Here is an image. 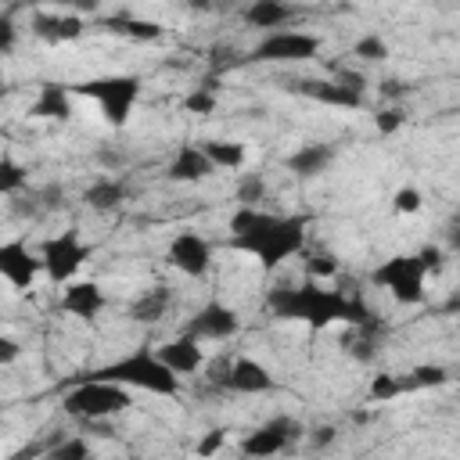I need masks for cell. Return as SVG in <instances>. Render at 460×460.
Returning <instances> with one entry per match:
<instances>
[{
	"label": "cell",
	"instance_id": "1",
	"mask_svg": "<svg viewBox=\"0 0 460 460\" xmlns=\"http://www.w3.org/2000/svg\"><path fill=\"white\" fill-rule=\"evenodd\" d=\"M266 309L277 320H291V323H305L313 331H323L331 323H345V327H381V320L367 309L363 298L345 295L338 288H323L320 280H302L291 288H270L266 295Z\"/></svg>",
	"mask_w": 460,
	"mask_h": 460
},
{
	"label": "cell",
	"instance_id": "2",
	"mask_svg": "<svg viewBox=\"0 0 460 460\" xmlns=\"http://www.w3.org/2000/svg\"><path fill=\"white\" fill-rule=\"evenodd\" d=\"M309 216H273L259 205H237L230 216V248L252 255L266 273L305 248Z\"/></svg>",
	"mask_w": 460,
	"mask_h": 460
},
{
	"label": "cell",
	"instance_id": "3",
	"mask_svg": "<svg viewBox=\"0 0 460 460\" xmlns=\"http://www.w3.org/2000/svg\"><path fill=\"white\" fill-rule=\"evenodd\" d=\"M86 377L115 381V385H126V388H144L151 395H180L183 392V377L158 352H147V349H133L129 356H119V359L90 370Z\"/></svg>",
	"mask_w": 460,
	"mask_h": 460
},
{
	"label": "cell",
	"instance_id": "4",
	"mask_svg": "<svg viewBox=\"0 0 460 460\" xmlns=\"http://www.w3.org/2000/svg\"><path fill=\"white\" fill-rule=\"evenodd\" d=\"M133 406L129 388L115 385V381H101V377H79L72 388H65L61 395V410L83 424H97L108 420L115 413H126Z\"/></svg>",
	"mask_w": 460,
	"mask_h": 460
},
{
	"label": "cell",
	"instance_id": "5",
	"mask_svg": "<svg viewBox=\"0 0 460 460\" xmlns=\"http://www.w3.org/2000/svg\"><path fill=\"white\" fill-rule=\"evenodd\" d=\"M205 377H208V385L234 392V395H270L277 388L270 367L252 356H219L208 363Z\"/></svg>",
	"mask_w": 460,
	"mask_h": 460
},
{
	"label": "cell",
	"instance_id": "6",
	"mask_svg": "<svg viewBox=\"0 0 460 460\" xmlns=\"http://www.w3.org/2000/svg\"><path fill=\"white\" fill-rule=\"evenodd\" d=\"M377 288H385L395 302L402 305H417L424 302L428 295V266L424 259L413 252V255H388L381 266H374V277H370Z\"/></svg>",
	"mask_w": 460,
	"mask_h": 460
},
{
	"label": "cell",
	"instance_id": "7",
	"mask_svg": "<svg viewBox=\"0 0 460 460\" xmlns=\"http://www.w3.org/2000/svg\"><path fill=\"white\" fill-rule=\"evenodd\" d=\"M75 93L93 97L108 126H126L129 122V111L137 108V97H140V75H101V79H86V83L75 86Z\"/></svg>",
	"mask_w": 460,
	"mask_h": 460
},
{
	"label": "cell",
	"instance_id": "8",
	"mask_svg": "<svg viewBox=\"0 0 460 460\" xmlns=\"http://www.w3.org/2000/svg\"><path fill=\"white\" fill-rule=\"evenodd\" d=\"M320 50V36L302 32V29H273L266 32L255 50L252 61H266V65H295V61H309Z\"/></svg>",
	"mask_w": 460,
	"mask_h": 460
},
{
	"label": "cell",
	"instance_id": "9",
	"mask_svg": "<svg viewBox=\"0 0 460 460\" xmlns=\"http://www.w3.org/2000/svg\"><path fill=\"white\" fill-rule=\"evenodd\" d=\"M90 252H93V248L79 237V230H75V226H68L65 234H58V237L43 241V248H40L43 273H47L54 284H68V280L79 273V266L90 259Z\"/></svg>",
	"mask_w": 460,
	"mask_h": 460
},
{
	"label": "cell",
	"instance_id": "10",
	"mask_svg": "<svg viewBox=\"0 0 460 460\" xmlns=\"http://www.w3.org/2000/svg\"><path fill=\"white\" fill-rule=\"evenodd\" d=\"M305 431H302V424L295 420V417H270L266 424H259L255 431H248L244 438H241V453L244 456H277V453H284L295 438H302Z\"/></svg>",
	"mask_w": 460,
	"mask_h": 460
},
{
	"label": "cell",
	"instance_id": "11",
	"mask_svg": "<svg viewBox=\"0 0 460 460\" xmlns=\"http://www.w3.org/2000/svg\"><path fill=\"white\" fill-rule=\"evenodd\" d=\"M169 262L183 273V277H205L212 266V241L201 237L198 230H180L169 241Z\"/></svg>",
	"mask_w": 460,
	"mask_h": 460
},
{
	"label": "cell",
	"instance_id": "12",
	"mask_svg": "<svg viewBox=\"0 0 460 460\" xmlns=\"http://www.w3.org/2000/svg\"><path fill=\"white\" fill-rule=\"evenodd\" d=\"M187 331L198 334L201 341H226V338H234V334L241 331V316H237L234 305L212 298V302H205V305L187 320Z\"/></svg>",
	"mask_w": 460,
	"mask_h": 460
},
{
	"label": "cell",
	"instance_id": "13",
	"mask_svg": "<svg viewBox=\"0 0 460 460\" xmlns=\"http://www.w3.org/2000/svg\"><path fill=\"white\" fill-rule=\"evenodd\" d=\"M40 273H43V259L32 255L25 241H4V244H0V277H4L11 288L25 291V288H32V280H36Z\"/></svg>",
	"mask_w": 460,
	"mask_h": 460
},
{
	"label": "cell",
	"instance_id": "14",
	"mask_svg": "<svg viewBox=\"0 0 460 460\" xmlns=\"http://www.w3.org/2000/svg\"><path fill=\"white\" fill-rule=\"evenodd\" d=\"M291 90L316 104H331V108H363L367 101V90H352L341 79H295Z\"/></svg>",
	"mask_w": 460,
	"mask_h": 460
},
{
	"label": "cell",
	"instance_id": "15",
	"mask_svg": "<svg viewBox=\"0 0 460 460\" xmlns=\"http://www.w3.org/2000/svg\"><path fill=\"white\" fill-rule=\"evenodd\" d=\"M58 305H61V313H68L75 320H97L101 309L108 305V298L97 280H68Z\"/></svg>",
	"mask_w": 460,
	"mask_h": 460
},
{
	"label": "cell",
	"instance_id": "16",
	"mask_svg": "<svg viewBox=\"0 0 460 460\" xmlns=\"http://www.w3.org/2000/svg\"><path fill=\"white\" fill-rule=\"evenodd\" d=\"M212 172H216V165H212V158H208V151L201 144H180L176 155L165 165V176L172 183H201Z\"/></svg>",
	"mask_w": 460,
	"mask_h": 460
},
{
	"label": "cell",
	"instance_id": "17",
	"mask_svg": "<svg viewBox=\"0 0 460 460\" xmlns=\"http://www.w3.org/2000/svg\"><path fill=\"white\" fill-rule=\"evenodd\" d=\"M334 155H338L334 144H327V140H309V144L295 147V151L284 158V169H288L291 176H298V180H316L320 172H327V165L334 162Z\"/></svg>",
	"mask_w": 460,
	"mask_h": 460
},
{
	"label": "cell",
	"instance_id": "18",
	"mask_svg": "<svg viewBox=\"0 0 460 460\" xmlns=\"http://www.w3.org/2000/svg\"><path fill=\"white\" fill-rule=\"evenodd\" d=\"M83 14H72V11H65V14H47V11H40V14H32V22H29V32L36 36V40H43V43H72V40H79L83 36Z\"/></svg>",
	"mask_w": 460,
	"mask_h": 460
},
{
	"label": "cell",
	"instance_id": "19",
	"mask_svg": "<svg viewBox=\"0 0 460 460\" xmlns=\"http://www.w3.org/2000/svg\"><path fill=\"white\" fill-rule=\"evenodd\" d=\"M295 4L291 0H248V7L241 11L244 25L248 29H262V32H273V29H288L295 22Z\"/></svg>",
	"mask_w": 460,
	"mask_h": 460
},
{
	"label": "cell",
	"instance_id": "20",
	"mask_svg": "<svg viewBox=\"0 0 460 460\" xmlns=\"http://www.w3.org/2000/svg\"><path fill=\"white\" fill-rule=\"evenodd\" d=\"M72 86L65 83H43L29 104L32 119H50V122H68L72 119Z\"/></svg>",
	"mask_w": 460,
	"mask_h": 460
},
{
	"label": "cell",
	"instance_id": "21",
	"mask_svg": "<svg viewBox=\"0 0 460 460\" xmlns=\"http://www.w3.org/2000/svg\"><path fill=\"white\" fill-rule=\"evenodd\" d=\"M158 356L180 374V377H187V374H198L201 370V363H205V352H201V338L198 334H190V331H183L180 338H172V341H165L162 349H158Z\"/></svg>",
	"mask_w": 460,
	"mask_h": 460
},
{
	"label": "cell",
	"instance_id": "22",
	"mask_svg": "<svg viewBox=\"0 0 460 460\" xmlns=\"http://www.w3.org/2000/svg\"><path fill=\"white\" fill-rule=\"evenodd\" d=\"M172 302L176 298H172V288L169 284H151V288H144L129 302V320H137V323H158V320L169 316Z\"/></svg>",
	"mask_w": 460,
	"mask_h": 460
},
{
	"label": "cell",
	"instance_id": "23",
	"mask_svg": "<svg viewBox=\"0 0 460 460\" xmlns=\"http://www.w3.org/2000/svg\"><path fill=\"white\" fill-rule=\"evenodd\" d=\"M126 198H129V187H126V180H119V176H101V180H93V183L83 190V201H86V208H93V212H115Z\"/></svg>",
	"mask_w": 460,
	"mask_h": 460
},
{
	"label": "cell",
	"instance_id": "24",
	"mask_svg": "<svg viewBox=\"0 0 460 460\" xmlns=\"http://www.w3.org/2000/svg\"><path fill=\"white\" fill-rule=\"evenodd\" d=\"M104 25H108L111 32H119V36L137 40V43H155V40H162V25L151 22V18H129V14H119V18H108Z\"/></svg>",
	"mask_w": 460,
	"mask_h": 460
},
{
	"label": "cell",
	"instance_id": "25",
	"mask_svg": "<svg viewBox=\"0 0 460 460\" xmlns=\"http://www.w3.org/2000/svg\"><path fill=\"white\" fill-rule=\"evenodd\" d=\"M201 147L208 151V158H212L216 169H237V165H244V158H248L244 144H237V140H205Z\"/></svg>",
	"mask_w": 460,
	"mask_h": 460
},
{
	"label": "cell",
	"instance_id": "26",
	"mask_svg": "<svg viewBox=\"0 0 460 460\" xmlns=\"http://www.w3.org/2000/svg\"><path fill=\"white\" fill-rule=\"evenodd\" d=\"M374 331H377V327H349V331L341 334V349H345L352 359H374V352H377Z\"/></svg>",
	"mask_w": 460,
	"mask_h": 460
},
{
	"label": "cell",
	"instance_id": "27",
	"mask_svg": "<svg viewBox=\"0 0 460 460\" xmlns=\"http://www.w3.org/2000/svg\"><path fill=\"white\" fill-rule=\"evenodd\" d=\"M406 381H410V388H438V385L449 381V370L438 367V363H420L406 374Z\"/></svg>",
	"mask_w": 460,
	"mask_h": 460
},
{
	"label": "cell",
	"instance_id": "28",
	"mask_svg": "<svg viewBox=\"0 0 460 460\" xmlns=\"http://www.w3.org/2000/svg\"><path fill=\"white\" fill-rule=\"evenodd\" d=\"M25 183H29V172H25L11 155H4V158H0V190L11 198V194H18Z\"/></svg>",
	"mask_w": 460,
	"mask_h": 460
},
{
	"label": "cell",
	"instance_id": "29",
	"mask_svg": "<svg viewBox=\"0 0 460 460\" xmlns=\"http://www.w3.org/2000/svg\"><path fill=\"white\" fill-rule=\"evenodd\" d=\"M93 449H90V442L86 438H61V442H54V446H47V460H86Z\"/></svg>",
	"mask_w": 460,
	"mask_h": 460
},
{
	"label": "cell",
	"instance_id": "30",
	"mask_svg": "<svg viewBox=\"0 0 460 460\" xmlns=\"http://www.w3.org/2000/svg\"><path fill=\"white\" fill-rule=\"evenodd\" d=\"M352 54H356V58H363V61H388V54H392V50H388L385 36L367 32V36H359V40H356Z\"/></svg>",
	"mask_w": 460,
	"mask_h": 460
},
{
	"label": "cell",
	"instance_id": "31",
	"mask_svg": "<svg viewBox=\"0 0 460 460\" xmlns=\"http://www.w3.org/2000/svg\"><path fill=\"white\" fill-rule=\"evenodd\" d=\"M399 392H410V381H406V377L377 374L374 385H370V399H374V402H388V399H395Z\"/></svg>",
	"mask_w": 460,
	"mask_h": 460
},
{
	"label": "cell",
	"instance_id": "32",
	"mask_svg": "<svg viewBox=\"0 0 460 460\" xmlns=\"http://www.w3.org/2000/svg\"><path fill=\"white\" fill-rule=\"evenodd\" d=\"M216 86H194L187 97H183V108L190 111V115H212L216 111Z\"/></svg>",
	"mask_w": 460,
	"mask_h": 460
},
{
	"label": "cell",
	"instance_id": "33",
	"mask_svg": "<svg viewBox=\"0 0 460 460\" xmlns=\"http://www.w3.org/2000/svg\"><path fill=\"white\" fill-rule=\"evenodd\" d=\"M374 126H377L381 137H392V133H399V129L406 126V111L395 108V104H388V108H381V111L374 115Z\"/></svg>",
	"mask_w": 460,
	"mask_h": 460
},
{
	"label": "cell",
	"instance_id": "34",
	"mask_svg": "<svg viewBox=\"0 0 460 460\" xmlns=\"http://www.w3.org/2000/svg\"><path fill=\"white\" fill-rule=\"evenodd\" d=\"M420 205H424V198H420L417 187H399L392 194V212L395 216H413V212H420Z\"/></svg>",
	"mask_w": 460,
	"mask_h": 460
},
{
	"label": "cell",
	"instance_id": "35",
	"mask_svg": "<svg viewBox=\"0 0 460 460\" xmlns=\"http://www.w3.org/2000/svg\"><path fill=\"white\" fill-rule=\"evenodd\" d=\"M266 194V183H262V176L259 172H252V176H244L241 180V187H237V201L241 205H259V198Z\"/></svg>",
	"mask_w": 460,
	"mask_h": 460
},
{
	"label": "cell",
	"instance_id": "36",
	"mask_svg": "<svg viewBox=\"0 0 460 460\" xmlns=\"http://www.w3.org/2000/svg\"><path fill=\"white\" fill-rule=\"evenodd\" d=\"M305 270H309V273L320 280V277H331V273H338V262H334L331 255H309Z\"/></svg>",
	"mask_w": 460,
	"mask_h": 460
},
{
	"label": "cell",
	"instance_id": "37",
	"mask_svg": "<svg viewBox=\"0 0 460 460\" xmlns=\"http://www.w3.org/2000/svg\"><path fill=\"white\" fill-rule=\"evenodd\" d=\"M54 7H65V11H72V14H93L104 0H50Z\"/></svg>",
	"mask_w": 460,
	"mask_h": 460
},
{
	"label": "cell",
	"instance_id": "38",
	"mask_svg": "<svg viewBox=\"0 0 460 460\" xmlns=\"http://www.w3.org/2000/svg\"><path fill=\"white\" fill-rule=\"evenodd\" d=\"M417 255L424 259L428 273H438V270H442V248H435V244H424V248H420Z\"/></svg>",
	"mask_w": 460,
	"mask_h": 460
},
{
	"label": "cell",
	"instance_id": "39",
	"mask_svg": "<svg viewBox=\"0 0 460 460\" xmlns=\"http://www.w3.org/2000/svg\"><path fill=\"white\" fill-rule=\"evenodd\" d=\"M446 248H449L453 255H460V212L446 223Z\"/></svg>",
	"mask_w": 460,
	"mask_h": 460
},
{
	"label": "cell",
	"instance_id": "40",
	"mask_svg": "<svg viewBox=\"0 0 460 460\" xmlns=\"http://www.w3.org/2000/svg\"><path fill=\"white\" fill-rule=\"evenodd\" d=\"M334 435H338V428H331V424H327V428H316V431L309 435V442H313L316 449H323V446H331V442H334Z\"/></svg>",
	"mask_w": 460,
	"mask_h": 460
},
{
	"label": "cell",
	"instance_id": "41",
	"mask_svg": "<svg viewBox=\"0 0 460 460\" xmlns=\"http://www.w3.org/2000/svg\"><path fill=\"white\" fill-rule=\"evenodd\" d=\"M334 79H341V83H345V86H352V90H367V79H363L359 72H352V68H341Z\"/></svg>",
	"mask_w": 460,
	"mask_h": 460
},
{
	"label": "cell",
	"instance_id": "42",
	"mask_svg": "<svg viewBox=\"0 0 460 460\" xmlns=\"http://www.w3.org/2000/svg\"><path fill=\"white\" fill-rule=\"evenodd\" d=\"M219 446H223V431H208V438H205V442H198V453H201V456H208V453H216Z\"/></svg>",
	"mask_w": 460,
	"mask_h": 460
},
{
	"label": "cell",
	"instance_id": "43",
	"mask_svg": "<svg viewBox=\"0 0 460 460\" xmlns=\"http://www.w3.org/2000/svg\"><path fill=\"white\" fill-rule=\"evenodd\" d=\"M0 29H4V54H11V47H14V22H11V14H4Z\"/></svg>",
	"mask_w": 460,
	"mask_h": 460
},
{
	"label": "cell",
	"instance_id": "44",
	"mask_svg": "<svg viewBox=\"0 0 460 460\" xmlns=\"http://www.w3.org/2000/svg\"><path fill=\"white\" fill-rule=\"evenodd\" d=\"M14 356H18V341L4 338V341H0V363L7 367V363H14Z\"/></svg>",
	"mask_w": 460,
	"mask_h": 460
},
{
	"label": "cell",
	"instance_id": "45",
	"mask_svg": "<svg viewBox=\"0 0 460 460\" xmlns=\"http://www.w3.org/2000/svg\"><path fill=\"white\" fill-rule=\"evenodd\" d=\"M190 7L194 11H212V7H219V0H190Z\"/></svg>",
	"mask_w": 460,
	"mask_h": 460
},
{
	"label": "cell",
	"instance_id": "46",
	"mask_svg": "<svg viewBox=\"0 0 460 460\" xmlns=\"http://www.w3.org/2000/svg\"><path fill=\"white\" fill-rule=\"evenodd\" d=\"M456 327H460V316H456Z\"/></svg>",
	"mask_w": 460,
	"mask_h": 460
}]
</instances>
